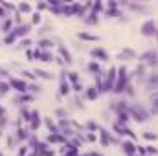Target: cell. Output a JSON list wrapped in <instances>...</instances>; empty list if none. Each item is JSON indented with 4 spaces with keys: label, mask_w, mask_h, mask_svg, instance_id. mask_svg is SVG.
<instances>
[{
    "label": "cell",
    "mask_w": 158,
    "mask_h": 156,
    "mask_svg": "<svg viewBox=\"0 0 158 156\" xmlns=\"http://www.w3.org/2000/svg\"><path fill=\"white\" fill-rule=\"evenodd\" d=\"M116 75H118V70H116L114 66L109 70V74L107 77H105V92H109V90H114V83H116Z\"/></svg>",
    "instance_id": "obj_1"
},
{
    "label": "cell",
    "mask_w": 158,
    "mask_h": 156,
    "mask_svg": "<svg viewBox=\"0 0 158 156\" xmlns=\"http://www.w3.org/2000/svg\"><path fill=\"white\" fill-rule=\"evenodd\" d=\"M131 114H132V119L138 121V123H143L147 118H149V114H147L142 107H134V108L131 110Z\"/></svg>",
    "instance_id": "obj_2"
},
{
    "label": "cell",
    "mask_w": 158,
    "mask_h": 156,
    "mask_svg": "<svg viewBox=\"0 0 158 156\" xmlns=\"http://www.w3.org/2000/svg\"><path fill=\"white\" fill-rule=\"evenodd\" d=\"M142 33H143L145 37H153V35H156V22H154V20H147V22H143V26H142Z\"/></svg>",
    "instance_id": "obj_3"
},
{
    "label": "cell",
    "mask_w": 158,
    "mask_h": 156,
    "mask_svg": "<svg viewBox=\"0 0 158 156\" xmlns=\"http://www.w3.org/2000/svg\"><path fill=\"white\" fill-rule=\"evenodd\" d=\"M142 61L145 62V64H158V55H156V51H145V53L142 55Z\"/></svg>",
    "instance_id": "obj_4"
},
{
    "label": "cell",
    "mask_w": 158,
    "mask_h": 156,
    "mask_svg": "<svg viewBox=\"0 0 158 156\" xmlns=\"http://www.w3.org/2000/svg\"><path fill=\"white\" fill-rule=\"evenodd\" d=\"M121 149H123V152L127 154V156H134V154H136V145H134L131 140H125V141L121 143Z\"/></svg>",
    "instance_id": "obj_5"
},
{
    "label": "cell",
    "mask_w": 158,
    "mask_h": 156,
    "mask_svg": "<svg viewBox=\"0 0 158 156\" xmlns=\"http://www.w3.org/2000/svg\"><path fill=\"white\" fill-rule=\"evenodd\" d=\"M9 85H11L15 90H18V92H26L28 90L26 88V83L20 81V79H17V77H9Z\"/></svg>",
    "instance_id": "obj_6"
},
{
    "label": "cell",
    "mask_w": 158,
    "mask_h": 156,
    "mask_svg": "<svg viewBox=\"0 0 158 156\" xmlns=\"http://www.w3.org/2000/svg\"><path fill=\"white\" fill-rule=\"evenodd\" d=\"M66 72H62V75H61V83H59V92H61V96H66V94L70 92V85H68V81H66Z\"/></svg>",
    "instance_id": "obj_7"
},
{
    "label": "cell",
    "mask_w": 158,
    "mask_h": 156,
    "mask_svg": "<svg viewBox=\"0 0 158 156\" xmlns=\"http://www.w3.org/2000/svg\"><path fill=\"white\" fill-rule=\"evenodd\" d=\"M29 28H31L29 24H20V26H17V28L13 29V33L17 35V39H18V37H24V35L29 33Z\"/></svg>",
    "instance_id": "obj_8"
},
{
    "label": "cell",
    "mask_w": 158,
    "mask_h": 156,
    "mask_svg": "<svg viewBox=\"0 0 158 156\" xmlns=\"http://www.w3.org/2000/svg\"><path fill=\"white\" fill-rule=\"evenodd\" d=\"M90 55H92V57H99V61H109V55L105 53V51H103L101 48L92 50V51H90Z\"/></svg>",
    "instance_id": "obj_9"
},
{
    "label": "cell",
    "mask_w": 158,
    "mask_h": 156,
    "mask_svg": "<svg viewBox=\"0 0 158 156\" xmlns=\"http://www.w3.org/2000/svg\"><path fill=\"white\" fill-rule=\"evenodd\" d=\"M11 28H13V20H11V18H7L6 22L2 24V31H4V33L7 35V33H11V31H13Z\"/></svg>",
    "instance_id": "obj_10"
},
{
    "label": "cell",
    "mask_w": 158,
    "mask_h": 156,
    "mask_svg": "<svg viewBox=\"0 0 158 156\" xmlns=\"http://www.w3.org/2000/svg\"><path fill=\"white\" fill-rule=\"evenodd\" d=\"M40 61H44V62H51V61H54V55H51L50 53V51H40Z\"/></svg>",
    "instance_id": "obj_11"
},
{
    "label": "cell",
    "mask_w": 158,
    "mask_h": 156,
    "mask_svg": "<svg viewBox=\"0 0 158 156\" xmlns=\"http://www.w3.org/2000/svg\"><path fill=\"white\" fill-rule=\"evenodd\" d=\"M48 141H54V143H65V138L59 136V134H51V136H48Z\"/></svg>",
    "instance_id": "obj_12"
},
{
    "label": "cell",
    "mask_w": 158,
    "mask_h": 156,
    "mask_svg": "<svg viewBox=\"0 0 158 156\" xmlns=\"http://www.w3.org/2000/svg\"><path fill=\"white\" fill-rule=\"evenodd\" d=\"M88 70L92 72V74H94V72H96V75H98V74H99V72H101V68H99V64H98V62H94V61H92V62H88Z\"/></svg>",
    "instance_id": "obj_13"
},
{
    "label": "cell",
    "mask_w": 158,
    "mask_h": 156,
    "mask_svg": "<svg viewBox=\"0 0 158 156\" xmlns=\"http://www.w3.org/2000/svg\"><path fill=\"white\" fill-rule=\"evenodd\" d=\"M143 72H145V66H143V64L136 66V68H134V77H143Z\"/></svg>",
    "instance_id": "obj_14"
},
{
    "label": "cell",
    "mask_w": 158,
    "mask_h": 156,
    "mask_svg": "<svg viewBox=\"0 0 158 156\" xmlns=\"http://www.w3.org/2000/svg\"><path fill=\"white\" fill-rule=\"evenodd\" d=\"M15 40H17V35H15L13 31H11V33H7V37L4 39V42H6V44H13Z\"/></svg>",
    "instance_id": "obj_15"
},
{
    "label": "cell",
    "mask_w": 158,
    "mask_h": 156,
    "mask_svg": "<svg viewBox=\"0 0 158 156\" xmlns=\"http://www.w3.org/2000/svg\"><path fill=\"white\" fill-rule=\"evenodd\" d=\"M87 97H88V99H96V97H98V90L94 88V86H90L88 92H87Z\"/></svg>",
    "instance_id": "obj_16"
},
{
    "label": "cell",
    "mask_w": 158,
    "mask_h": 156,
    "mask_svg": "<svg viewBox=\"0 0 158 156\" xmlns=\"http://www.w3.org/2000/svg\"><path fill=\"white\" fill-rule=\"evenodd\" d=\"M59 51H61V55L65 57V61H66L68 64H70V62H72V59H70V53H68V51H66L65 48H62V46H59Z\"/></svg>",
    "instance_id": "obj_17"
},
{
    "label": "cell",
    "mask_w": 158,
    "mask_h": 156,
    "mask_svg": "<svg viewBox=\"0 0 158 156\" xmlns=\"http://www.w3.org/2000/svg\"><path fill=\"white\" fill-rule=\"evenodd\" d=\"M9 88H11V85H9V83H2V81H0V94H7Z\"/></svg>",
    "instance_id": "obj_18"
},
{
    "label": "cell",
    "mask_w": 158,
    "mask_h": 156,
    "mask_svg": "<svg viewBox=\"0 0 158 156\" xmlns=\"http://www.w3.org/2000/svg\"><path fill=\"white\" fill-rule=\"evenodd\" d=\"M18 11L20 13H29L31 11V6L29 4H18Z\"/></svg>",
    "instance_id": "obj_19"
},
{
    "label": "cell",
    "mask_w": 158,
    "mask_h": 156,
    "mask_svg": "<svg viewBox=\"0 0 158 156\" xmlns=\"http://www.w3.org/2000/svg\"><path fill=\"white\" fill-rule=\"evenodd\" d=\"M17 138H18V140H26V138H28V130H26V129H18V130H17Z\"/></svg>",
    "instance_id": "obj_20"
},
{
    "label": "cell",
    "mask_w": 158,
    "mask_h": 156,
    "mask_svg": "<svg viewBox=\"0 0 158 156\" xmlns=\"http://www.w3.org/2000/svg\"><path fill=\"white\" fill-rule=\"evenodd\" d=\"M79 39H87V40H99V37L90 35V33H79Z\"/></svg>",
    "instance_id": "obj_21"
},
{
    "label": "cell",
    "mask_w": 158,
    "mask_h": 156,
    "mask_svg": "<svg viewBox=\"0 0 158 156\" xmlns=\"http://www.w3.org/2000/svg\"><path fill=\"white\" fill-rule=\"evenodd\" d=\"M68 79L72 83H79V77H77V72H68Z\"/></svg>",
    "instance_id": "obj_22"
},
{
    "label": "cell",
    "mask_w": 158,
    "mask_h": 156,
    "mask_svg": "<svg viewBox=\"0 0 158 156\" xmlns=\"http://www.w3.org/2000/svg\"><path fill=\"white\" fill-rule=\"evenodd\" d=\"M51 46V40L50 39H43V40H40V48H43V50H48Z\"/></svg>",
    "instance_id": "obj_23"
},
{
    "label": "cell",
    "mask_w": 158,
    "mask_h": 156,
    "mask_svg": "<svg viewBox=\"0 0 158 156\" xmlns=\"http://www.w3.org/2000/svg\"><path fill=\"white\" fill-rule=\"evenodd\" d=\"M35 74H39L40 77H44V79H51V74H50V72H44V70H37Z\"/></svg>",
    "instance_id": "obj_24"
},
{
    "label": "cell",
    "mask_w": 158,
    "mask_h": 156,
    "mask_svg": "<svg viewBox=\"0 0 158 156\" xmlns=\"http://www.w3.org/2000/svg\"><path fill=\"white\" fill-rule=\"evenodd\" d=\"M29 44H31V40H29V39H22V40L18 42V48H28Z\"/></svg>",
    "instance_id": "obj_25"
},
{
    "label": "cell",
    "mask_w": 158,
    "mask_h": 156,
    "mask_svg": "<svg viewBox=\"0 0 158 156\" xmlns=\"http://www.w3.org/2000/svg\"><path fill=\"white\" fill-rule=\"evenodd\" d=\"M72 90L79 94V92H83V85H81V83H73V85H72Z\"/></svg>",
    "instance_id": "obj_26"
},
{
    "label": "cell",
    "mask_w": 158,
    "mask_h": 156,
    "mask_svg": "<svg viewBox=\"0 0 158 156\" xmlns=\"http://www.w3.org/2000/svg\"><path fill=\"white\" fill-rule=\"evenodd\" d=\"M143 138H145V140H156V138H158V134H154V132H145V134H143Z\"/></svg>",
    "instance_id": "obj_27"
},
{
    "label": "cell",
    "mask_w": 158,
    "mask_h": 156,
    "mask_svg": "<svg viewBox=\"0 0 158 156\" xmlns=\"http://www.w3.org/2000/svg\"><path fill=\"white\" fill-rule=\"evenodd\" d=\"M31 22H33V24H40V13H33V17H31Z\"/></svg>",
    "instance_id": "obj_28"
},
{
    "label": "cell",
    "mask_w": 158,
    "mask_h": 156,
    "mask_svg": "<svg viewBox=\"0 0 158 156\" xmlns=\"http://www.w3.org/2000/svg\"><path fill=\"white\" fill-rule=\"evenodd\" d=\"M87 129H88L90 132H94V130L98 129V125H96V123H92V121H88V123H87Z\"/></svg>",
    "instance_id": "obj_29"
},
{
    "label": "cell",
    "mask_w": 158,
    "mask_h": 156,
    "mask_svg": "<svg viewBox=\"0 0 158 156\" xmlns=\"http://www.w3.org/2000/svg\"><path fill=\"white\" fill-rule=\"evenodd\" d=\"M145 151H147V152H149V154H158V149H154V147H153V145H149V147H147Z\"/></svg>",
    "instance_id": "obj_30"
},
{
    "label": "cell",
    "mask_w": 158,
    "mask_h": 156,
    "mask_svg": "<svg viewBox=\"0 0 158 156\" xmlns=\"http://www.w3.org/2000/svg\"><path fill=\"white\" fill-rule=\"evenodd\" d=\"M26 152H28V147H26V145H24V147H20V149H18V156H24Z\"/></svg>",
    "instance_id": "obj_31"
},
{
    "label": "cell",
    "mask_w": 158,
    "mask_h": 156,
    "mask_svg": "<svg viewBox=\"0 0 158 156\" xmlns=\"http://www.w3.org/2000/svg\"><path fill=\"white\" fill-rule=\"evenodd\" d=\"M26 55H28L29 61H33V50H29V48H28V50H26Z\"/></svg>",
    "instance_id": "obj_32"
},
{
    "label": "cell",
    "mask_w": 158,
    "mask_h": 156,
    "mask_svg": "<svg viewBox=\"0 0 158 156\" xmlns=\"http://www.w3.org/2000/svg\"><path fill=\"white\" fill-rule=\"evenodd\" d=\"M29 90H35V92H40V86H39V85H29Z\"/></svg>",
    "instance_id": "obj_33"
},
{
    "label": "cell",
    "mask_w": 158,
    "mask_h": 156,
    "mask_svg": "<svg viewBox=\"0 0 158 156\" xmlns=\"http://www.w3.org/2000/svg\"><path fill=\"white\" fill-rule=\"evenodd\" d=\"M29 156H37V152H31V154H29Z\"/></svg>",
    "instance_id": "obj_34"
},
{
    "label": "cell",
    "mask_w": 158,
    "mask_h": 156,
    "mask_svg": "<svg viewBox=\"0 0 158 156\" xmlns=\"http://www.w3.org/2000/svg\"><path fill=\"white\" fill-rule=\"evenodd\" d=\"M156 26H158V24H156Z\"/></svg>",
    "instance_id": "obj_35"
}]
</instances>
